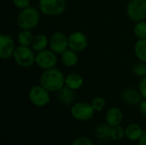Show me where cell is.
<instances>
[{
    "mask_svg": "<svg viewBox=\"0 0 146 145\" xmlns=\"http://www.w3.org/2000/svg\"><path fill=\"white\" fill-rule=\"evenodd\" d=\"M40 85L49 92H58L65 86V77L59 69L55 68L46 69L40 76Z\"/></svg>",
    "mask_w": 146,
    "mask_h": 145,
    "instance_id": "cell-1",
    "label": "cell"
},
{
    "mask_svg": "<svg viewBox=\"0 0 146 145\" xmlns=\"http://www.w3.org/2000/svg\"><path fill=\"white\" fill-rule=\"evenodd\" d=\"M39 20L40 15L38 9L30 6L19 12L16 22L21 30H31L38 26Z\"/></svg>",
    "mask_w": 146,
    "mask_h": 145,
    "instance_id": "cell-2",
    "label": "cell"
},
{
    "mask_svg": "<svg viewBox=\"0 0 146 145\" xmlns=\"http://www.w3.org/2000/svg\"><path fill=\"white\" fill-rule=\"evenodd\" d=\"M13 58L17 65L22 68H29L35 63L36 55L34 50L29 46L19 45L15 48Z\"/></svg>",
    "mask_w": 146,
    "mask_h": 145,
    "instance_id": "cell-3",
    "label": "cell"
},
{
    "mask_svg": "<svg viewBox=\"0 0 146 145\" xmlns=\"http://www.w3.org/2000/svg\"><path fill=\"white\" fill-rule=\"evenodd\" d=\"M38 6L42 14L57 16L65 11L67 4L65 0H39Z\"/></svg>",
    "mask_w": 146,
    "mask_h": 145,
    "instance_id": "cell-4",
    "label": "cell"
},
{
    "mask_svg": "<svg viewBox=\"0 0 146 145\" xmlns=\"http://www.w3.org/2000/svg\"><path fill=\"white\" fill-rule=\"evenodd\" d=\"M127 16L139 22L146 19V0H131L127 7Z\"/></svg>",
    "mask_w": 146,
    "mask_h": 145,
    "instance_id": "cell-5",
    "label": "cell"
},
{
    "mask_svg": "<svg viewBox=\"0 0 146 145\" xmlns=\"http://www.w3.org/2000/svg\"><path fill=\"white\" fill-rule=\"evenodd\" d=\"M28 97L30 102L37 107H44L47 105L50 100L49 91L41 85L33 86L29 91Z\"/></svg>",
    "mask_w": 146,
    "mask_h": 145,
    "instance_id": "cell-6",
    "label": "cell"
},
{
    "mask_svg": "<svg viewBox=\"0 0 146 145\" xmlns=\"http://www.w3.org/2000/svg\"><path fill=\"white\" fill-rule=\"evenodd\" d=\"M35 63L44 70L53 68L57 63L56 54L51 50H41L36 54Z\"/></svg>",
    "mask_w": 146,
    "mask_h": 145,
    "instance_id": "cell-7",
    "label": "cell"
},
{
    "mask_svg": "<svg viewBox=\"0 0 146 145\" xmlns=\"http://www.w3.org/2000/svg\"><path fill=\"white\" fill-rule=\"evenodd\" d=\"M94 109L92 104L87 103H77L71 108L72 116L78 121H86L91 120L94 115Z\"/></svg>",
    "mask_w": 146,
    "mask_h": 145,
    "instance_id": "cell-8",
    "label": "cell"
},
{
    "mask_svg": "<svg viewBox=\"0 0 146 145\" xmlns=\"http://www.w3.org/2000/svg\"><path fill=\"white\" fill-rule=\"evenodd\" d=\"M49 46L56 54H62L68 49V38L62 32H55L49 38Z\"/></svg>",
    "mask_w": 146,
    "mask_h": 145,
    "instance_id": "cell-9",
    "label": "cell"
},
{
    "mask_svg": "<svg viewBox=\"0 0 146 145\" xmlns=\"http://www.w3.org/2000/svg\"><path fill=\"white\" fill-rule=\"evenodd\" d=\"M88 45V39L85 33L81 32H74L68 37V48L80 52L84 50Z\"/></svg>",
    "mask_w": 146,
    "mask_h": 145,
    "instance_id": "cell-10",
    "label": "cell"
},
{
    "mask_svg": "<svg viewBox=\"0 0 146 145\" xmlns=\"http://www.w3.org/2000/svg\"><path fill=\"white\" fill-rule=\"evenodd\" d=\"M15 50V43L10 35L2 34L0 36V57L3 60L13 56Z\"/></svg>",
    "mask_w": 146,
    "mask_h": 145,
    "instance_id": "cell-11",
    "label": "cell"
},
{
    "mask_svg": "<svg viewBox=\"0 0 146 145\" xmlns=\"http://www.w3.org/2000/svg\"><path fill=\"white\" fill-rule=\"evenodd\" d=\"M122 100L125 103L130 106H136L139 105L142 101V95L139 91H137L133 88L126 89L121 94Z\"/></svg>",
    "mask_w": 146,
    "mask_h": 145,
    "instance_id": "cell-12",
    "label": "cell"
},
{
    "mask_svg": "<svg viewBox=\"0 0 146 145\" xmlns=\"http://www.w3.org/2000/svg\"><path fill=\"white\" fill-rule=\"evenodd\" d=\"M123 120V113L122 111L116 107L111 108L107 111L106 114V122L110 126H120Z\"/></svg>",
    "mask_w": 146,
    "mask_h": 145,
    "instance_id": "cell-13",
    "label": "cell"
},
{
    "mask_svg": "<svg viewBox=\"0 0 146 145\" xmlns=\"http://www.w3.org/2000/svg\"><path fill=\"white\" fill-rule=\"evenodd\" d=\"M58 100L64 106L71 105L75 100L74 90H73L66 85L63 86L58 91Z\"/></svg>",
    "mask_w": 146,
    "mask_h": 145,
    "instance_id": "cell-14",
    "label": "cell"
},
{
    "mask_svg": "<svg viewBox=\"0 0 146 145\" xmlns=\"http://www.w3.org/2000/svg\"><path fill=\"white\" fill-rule=\"evenodd\" d=\"M84 83V79L80 73H72L65 77V85L76 91L79 90Z\"/></svg>",
    "mask_w": 146,
    "mask_h": 145,
    "instance_id": "cell-15",
    "label": "cell"
},
{
    "mask_svg": "<svg viewBox=\"0 0 146 145\" xmlns=\"http://www.w3.org/2000/svg\"><path fill=\"white\" fill-rule=\"evenodd\" d=\"M49 44V39L45 34H38L34 36L33 43H32V49L36 51L39 52L41 50H44L47 48Z\"/></svg>",
    "mask_w": 146,
    "mask_h": 145,
    "instance_id": "cell-16",
    "label": "cell"
},
{
    "mask_svg": "<svg viewBox=\"0 0 146 145\" xmlns=\"http://www.w3.org/2000/svg\"><path fill=\"white\" fill-rule=\"evenodd\" d=\"M61 55H62L61 56L62 62L65 66L73 67L77 64L79 58H78V55H77L76 51H74L71 49H68Z\"/></svg>",
    "mask_w": 146,
    "mask_h": 145,
    "instance_id": "cell-17",
    "label": "cell"
},
{
    "mask_svg": "<svg viewBox=\"0 0 146 145\" xmlns=\"http://www.w3.org/2000/svg\"><path fill=\"white\" fill-rule=\"evenodd\" d=\"M125 132H126V137L131 141L139 140L144 133L142 128L137 124H131L127 126L125 130Z\"/></svg>",
    "mask_w": 146,
    "mask_h": 145,
    "instance_id": "cell-18",
    "label": "cell"
},
{
    "mask_svg": "<svg viewBox=\"0 0 146 145\" xmlns=\"http://www.w3.org/2000/svg\"><path fill=\"white\" fill-rule=\"evenodd\" d=\"M111 129L112 126L108 124L99 125L96 129L97 138L101 141H108L111 138Z\"/></svg>",
    "mask_w": 146,
    "mask_h": 145,
    "instance_id": "cell-19",
    "label": "cell"
},
{
    "mask_svg": "<svg viewBox=\"0 0 146 145\" xmlns=\"http://www.w3.org/2000/svg\"><path fill=\"white\" fill-rule=\"evenodd\" d=\"M34 36L30 32V30H21L17 35V41L19 45L30 46L32 45Z\"/></svg>",
    "mask_w": 146,
    "mask_h": 145,
    "instance_id": "cell-20",
    "label": "cell"
},
{
    "mask_svg": "<svg viewBox=\"0 0 146 145\" xmlns=\"http://www.w3.org/2000/svg\"><path fill=\"white\" fill-rule=\"evenodd\" d=\"M134 52L140 62H146V39H139L134 46Z\"/></svg>",
    "mask_w": 146,
    "mask_h": 145,
    "instance_id": "cell-21",
    "label": "cell"
},
{
    "mask_svg": "<svg viewBox=\"0 0 146 145\" xmlns=\"http://www.w3.org/2000/svg\"><path fill=\"white\" fill-rule=\"evenodd\" d=\"M133 32L139 39H146V21L136 22Z\"/></svg>",
    "mask_w": 146,
    "mask_h": 145,
    "instance_id": "cell-22",
    "label": "cell"
},
{
    "mask_svg": "<svg viewBox=\"0 0 146 145\" xmlns=\"http://www.w3.org/2000/svg\"><path fill=\"white\" fill-rule=\"evenodd\" d=\"M133 73L139 78L146 77V62H140L133 67Z\"/></svg>",
    "mask_w": 146,
    "mask_h": 145,
    "instance_id": "cell-23",
    "label": "cell"
},
{
    "mask_svg": "<svg viewBox=\"0 0 146 145\" xmlns=\"http://www.w3.org/2000/svg\"><path fill=\"white\" fill-rule=\"evenodd\" d=\"M124 136H126V132H125V130L121 126H116L112 127L111 139H113L115 141H118V140L122 139L124 138Z\"/></svg>",
    "mask_w": 146,
    "mask_h": 145,
    "instance_id": "cell-24",
    "label": "cell"
},
{
    "mask_svg": "<svg viewBox=\"0 0 146 145\" xmlns=\"http://www.w3.org/2000/svg\"><path fill=\"white\" fill-rule=\"evenodd\" d=\"M91 104H92V108L94 109L95 111L100 112V111H102L105 108L106 103H105V100L103 97H97L92 99Z\"/></svg>",
    "mask_w": 146,
    "mask_h": 145,
    "instance_id": "cell-25",
    "label": "cell"
},
{
    "mask_svg": "<svg viewBox=\"0 0 146 145\" xmlns=\"http://www.w3.org/2000/svg\"><path fill=\"white\" fill-rule=\"evenodd\" d=\"M13 3L21 10L30 7V0H13Z\"/></svg>",
    "mask_w": 146,
    "mask_h": 145,
    "instance_id": "cell-26",
    "label": "cell"
},
{
    "mask_svg": "<svg viewBox=\"0 0 146 145\" xmlns=\"http://www.w3.org/2000/svg\"><path fill=\"white\" fill-rule=\"evenodd\" d=\"M72 145H93V144L90 138L86 137H80V138H76L73 142Z\"/></svg>",
    "mask_w": 146,
    "mask_h": 145,
    "instance_id": "cell-27",
    "label": "cell"
},
{
    "mask_svg": "<svg viewBox=\"0 0 146 145\" xmlns=\"http://www.w3.org/2000/svg\"><path fill=\"white\" fill-rule=\"evenodd\" d=\"M139 90L142 95V97L146 99V77L143 78L139 83Z\"/></svg>",
    "mask_w": 146,
    "mask_h": 145,
    "instance_id": "cell-28",
    "label": "cell"
},
{
    "mask_svg": "<svg viewBox=\"0 0 146 145\" xmlns=\"http://www.w3.org/2000/svg\"><path fill=\"white\" fill-rule=\"evenodd\" d=\"M139 109L143 116H146V99L141 101V103L139 105Z\"/></svg>",
    "mask_w": 146,
    "mask_h": 145,
    "instance_id": "cell-29",
    "label": "cell"
},
{
    "mask_svg": "<svg viewBox=\"0 0 146 145\" xmlns=\"http://www.w3.org/2000/svg\"><path fill=\"white\" fill-rule=\"evenodd\" d=\"M139 145H146V132H144L141 138L139 139Z\"/></svg>",
    "mask_w": 146,
    "mask_h": 145,
    "instance_id": "cell-30",
    "label": "cell"
},
{
    "mask_svg": "<svg viewBox=\"0 0 146 145\" xmlns=\"http://www.w3.org/2000/svg\"><path fill=\"white\" fill-rule=\"evenodd\" d=\"M77 1H80V0H77Z\"/></svg>",
    "mask_w": 146,
    "mask_h": 145,
    "instance_id": "cell-31",
    "label": "cell"
}]
</instances>
